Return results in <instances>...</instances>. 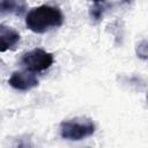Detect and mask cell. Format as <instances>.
<instances>
[{"label":"cell","instance_id":"cell-1","mask_svg":"<svg viewBox=\"0 0 148 148\" xmlns=\"http://www.w3.org/2000/svg\"><path fill=\"white\" fill-rule=\"evenodd\" d=\"M64 22L62 12L58 7L50 5L35 7L25 15V25L35 34H45L54 28L61 27Z\"/></svg>","mask_w":148,"mask_h":148},{"label":"cell","instance_id":"cell-2","mask_svg":"<svg viewBox=\"0 0 148 148\" xmlns=\"http://www.w3.org/2000/svg\"><path fill=\"white\" fill-rule=\"evenodd\" d=\"M60 135L65 140L81 141L92 136L96 132V125L90 118L75 117L60 123Z\"/></svg>","mask_w":148,"mask_h":148},{"label":"cell","instance_id":"cell-3","mask_svg":"<svg viewBox=\"0 0 148 148\" xmlns=\"http://www.w3.org/2000/svg\"><path fill=\"white\" fill-rule=\"evenodd\" d=\"M54 62V56L43 49H34L23 54L22 66L30 72H43L50 68Z\"/></svg>","mask_w":148,"mask_h":148},{"label":"cell","instance_id":"cell-4","mask_svg":"<svg viewBox=\"0 0 148 148\" xmlns=\"http://www.w3.org/2000/svg\"><path fill=\"white\" fill-rule=\"evenodd\" d=\"M8 83L12 88L21 91H28L36 88L39 83L37 76L34 72L30 71H16L12 74L8 80Z\"/></svg>","mask_w":148,"mask_h":148},{"label":"cell","instance_id":"cell-5","mask_svg":"<svg viewBox=\"0 0 148 148\" xmlns=\"http://www.w3.org/2000/svg\"><path fill=\"white\" fill-rule=\"evenodd\" d=\"M20 34L6 24H0V52H6L15 49L20 43Z\"/></svg>","mask_w":148,"mask_h":148},{"label":"cell","instance_id":"cell-6","mask_svg":"<svg viewBox=\"0 0 148 148\" xmlns=\"http://www.w3.org/2000/svg\"><path fill=\"white\" fill-rule=\"evenodd\" d=\"M28 9L27 0H0V16L5 15H23Z\"/></svg>","mask_w":148,"mask_h":148},{"label":"cell","instance_id":"cell-7","mask_svg":"<svg viewBox=\"0 0 148 148\" xmlns=\"http://www.w3.org/2000/svg\"><path fill=\"white\" fill-rule=\"evenodd\" d=\"M94 3V6L89 10V16L94 22H99L105 12L111 7V5L108 2V0H89Z\"/></svg>","mask_w":148,"mask_h":148},{"label":"cell","instance_id":"cell-8","mask_svg":"<svg viewBox=\"0 0 148 148\" xmlns=\"http://www.w3.org/2000/svg\"><path fill=\"white\" fill-rule=\"evenodd\" d=\"M136 54L139 58L146 60L147 59V40L143 39L136 45Z\"/></svg>","mask_w":148,"mask_h":148}]
</instances>
